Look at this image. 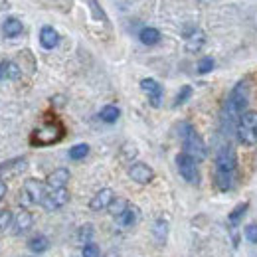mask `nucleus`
<instances>
[{"instance_id":"f704fd0d","label":"nucleus","mask_w":257,"mask_h":257,"mask_svg":"<svg viewBox=\"0 0 257 257\" xmlns=\"http://www.w3.org/2000/svg\"><path fill=\"white\" fill-rule=\"evenodd\" d=\"M4 79V64H0V81Z\"/></svg>"},{"instance_id":"f8f14e48","label":"nucleus","mask_w":257,"mask_h":257,"mask_svg":"<svg viewBox=\"0 0 257 257\" xmlns=\"http://www.w3.org/2000/svg\"><path fill=\"white\" fill-rule=\"evenodd\" d=\"M204 42H206V34L202 32V30H198V28H192L190 32L186 34V40H184V48H186V52H190V54H196V52H200V50H202Z\"/></svg>"},{"instance_id":"20e7f679","label":"nucleus","mask_w":257,"mask_h":257,"mask_svg":"<svg viewBox=\"0 0 257 257\" xmlns=\"http://www.w3.org/2000/svg\"><path fill=\"white\" fill-rule=\"evenodd\" d=\"M239 143L245 147H253L257 143V111H245L237 123Z\"/></svg>"},{"instance_id":"4be33fe9","label":"nucleus","mask_w":257,"mask_h":257,"mask_svg":"<svg viewBox=\"0 0 257 257\" xmlns=\"http://www.w3.org/2000/svg\"><path fill=\"white\" fill-rule=\"evenodd\" d=\"M87 155H89V145H85V143H79V145H75V147L69 149V159L71 161H81Z\"/></svg>"},{"instance_id":"39448f33","label":"nucleus","mask_w":257,"mask_h":257,"mask_svg":"<svg viewBox=\"0 0 257 257\" xmlns=\"http://www.w3.org/2000/svg\"><path fill=\"white\" fill-rule=\"evenodd\" d=\"M62 137H64V127L60 123H44L32 133V145L48 147V145L58 143Z\"/></svg>"},{"instance_id":"6ab92c4d","label":"nucleus","mask_w":257,"mask_h":257,"mask_svg":"<svg viewBox=\"0 0 257 257\" xmlns=\"http://www.w3.org/2000/svg\"><path fill=\"white\" fill-rule=\"evenodd\" d=\"M137 220H139V210L133 208V206H128L127 210L117 218V224L123 225V227H131L133 224H137Z\"/></svg>"},{"instance_id":"dca6fc26","label":"nucleus","mask_w":257,"mask_h":257,"mask_svg":"<svg viewBox=\"0 0 257 257\" xmlns=\"http://www.w3.org/2000/svg\"><path fill=\"white\" fill-rule=\"evenodd\" d=\"M22 30H24V26L18 18H6L4 24H2V34L6 38H16V36L22 34Z\"/></svg>"},{"instance_id":"9d476101","label":"nucleus","mask_w":257,"mask_h":257,"mask_svg":"<svg viewBox=\"0 0 257 257\" xmlns=\"http://www.w3.org/2000/svg\"><path fill=\"white\" fill-rule=\"evenodd\" d=\"M24 194H26L28 202H32V204H42L44 198H46V188H44V184H42L40 180L28 178V180L24 182Z\"/></svg>"},{"instance_id":"473e14b6","label":"nucleus","mask_w":257,"mask_h":257,"mask_svg":"<svg viewBox=\"0 0 257 257\" xmlns=\"http://www.w3.org/2000/svg\"><path fill=\"white\" fill-rule=\"evenodd\" d=\"M89 4H91L89 8L93 10V14H95V18H101V20H105V22H107V16H105V14H103V10L99 8V4H97V0H89Z\"/></svg>"},{"instance_id":"2f4dec72","label":"nucleus","mask_w":257,"mask_h":257,"mask_svg":"<svg viewBox=\"0 0 257 257\" xmlns=\"http://www.w3.org/2000/svg\"><path fill=\"white\" fill-rule=\"evenodd\" d=\"M91 235H93V227H91V225H85V227H81L79 239H83L85 243H91V241H89V239H91Z\"/></svg>"},{"instance_id":"f3484780","label":"nucleus","mask_w":257,"mask_h":257,"mask_svg":"<svg viewBox=\"0 0 257 257\" xmlns=\"http://www.w3.org/2000/svg\"><path fill=\"white\" fill-rule=\"evenodd\" d=\"M139 40H141L145 46H155V44L161 42V32H159L157 28H153V26H147V28L141 30Z\"/></svg>"},{"instance_id":"aec40b11","label":"nucleus","mask_w":257,"mask_h":257,"mask_svg":"<svg viewBox=\"0 0 257 257\" xmlns=\"http://www.w3.org/2000/svg\"><path fill=\"white\" fill-rule=\"evenodd\" d=\"M99 117H101V121H105V123H115V121L121 117V109H119L117 105H105V107L101 109Z\"/></svg>"},{"instance_id":"a878e982","label":"nucleus","mask_w":257,"mask_h":257,"mask_svg":"<svg viewBox=\"0 0 257 257\" xmlns=\"http://www.w3.org/2000/svg\"><path fill=\"white\" fill-rule=\"evenodd\" d=\"M190 97H192V87H190V85H184V87L178 91L176 99H174V107H180V105L186 103Z\"/></svg>"},{"instance_id":"5701e85b","label":"nucleus","mask_w":257,"mask_h":257,"mask_svg":"<svg viewBox=\"0 0 257 257\" xmlns=\"http://www.w3.org/2000/svg\"><path fill=\"white\" fill-rule=\"evenodd\" d=\"M20 75H22V69L16 62H4V77L16 81V79H20Z\"/></svg>"},{"instance_id":"a211bd4d","label":"nucleus","mask_w":257,"mask_h":257,"mask_svg":"<svg viewBox=\"0 0 257 257\" xmlns=\"http://www.w3.org/2000/svg\"><path fill=\"white\" fill-rule=\"evenodd\" d=\"M48 247H50V239L46 235H42V233H38V235H34V237L28 239V249L34 251V253H42Z\"/></svg>"},{"instance_id":"2eb2a0df","label":"nucleus","mask_w":257,"mask_h":257,"mask_svg":"<svg viewBox=\"0 0 257 257\" xmlns=\"http://www.w3.org/2000/svg\"><path fill=\"white\" fill-rule=\"evenodd\" d=\"M34 224V216L28 210H20L16 216H14V227L16 231H28Z\"/></svg>"},{"instance_id":"9b49d317","label":"nucleus","mask_w":257,"mask_h":257,"mask_svg":"<svg viewBox=\"0 0 257 257\" xmlns=\"http://www.w3.org/2000/svg\"><path fill=\"white\" fill-rule=\"evenodd\" d=\"M115 200V194L111 188H103V190H99V192L91 198V202H89V208L93 210V212H101V210H105V208H109V204Z\"/></svg>"},{"instance_id":"423d86ee","label":"nucleus","mask_w":257,"mask_h":257,"mask_svg":"<svg viewBox=\"0 0 257 257\" xmlns=\"http://www.w3.org/2000/svg\"><path fill=\"white\" fill-rule=\"evenodd\" d=\"M176 166H178V172H180V176H182L186 182H190V184H198V182H200L198 161H196V159H192L190 155H186V153H180V155L176 157Z\"/></svg>"},{"instance_id":"c756f323","label":"nucleus","mask_w":257,"mask_h":257,"mask_svg":"<svg viewBox=\"0 0 257 257\" xmlns=\"http://www.w3.org/2000/svg\"><path fill=\"white\" fill-rule=\"evenodd\" d=\"M81 257H99V247H97L95 243H85Z\"/></svg>"},{"instance_id":"4468645a","label":"nucleus","mask_w":257,"mask_h":257,"mask_svg":"<svg viewBox=\"0 0 257 257\" xmlns=\"http://www.w3.org/2000/svg\"><path fill=\"white\" fill-rule=\"evenodd\" d=\"M40 44H42V48H46V50H54V48L60 44V34L56 32L52 26H44V28L40 30Z\"/></svg>"},{"instance_id":"412c9836","label":"nucleus","mask_w":257,"mask_h":257,"mask_svg":"<svg viewBox=\"0 0 257 257\" xmlns=\"http://www.w3.org/2000/svg\"><path fill=\"white\" fill-rule=\"evenodd\" d=\"M127 208H128V202L125 200V198H115V200L109 204V208H107V210H109V214L117 220V218H119Z\"/></svg>"},{"instance_id":"ddd939ff","label":"nucleus","mask_w":257,"mask_h":257,"mask_svg":"<svg viewBox=\"0 0 257 257\" xmlns=\"http://www.w3.org/2000/svg\"><path fill=\"white\" fill-rule=\"evenodd\" d=\"M69 178H71V174H69L67 168H58V170H54L48 176L46 184L50 186V190H60V188H65V184L69 182Z\"/></svg>"},{"instance_id":"6e6552de","label":"nucleus","mask_w":257,"mask_h":257,"mask_svg":"<svg viewBox=\"0 0 257 257\" xmlns=\"http://www.w3.org/2000/svg\"><path fill=\"white\" fill-rule=\"evenodd\" d=\"M141 89L149 95V101H151L153 107H161L162 93H164V91H162V85L157 79H151V77L143 79V81H141Z\"/></svg>"},{"instance_id":"b1692460","label":"nucleus","mask_w":257,"mask_h":257,"mask_svg":"<svg viewBox=\"0 0 257 257\" xmlns=\"http://www.w3.org/2000/svg\"><path fill=\"white\" fill-rule=\"evenodd\" d=\"M247 208H249V204H247V202H243V204L235 206V208H233V212L229 214V224L231 225L239 224V222H241V218H243V214L247 212Z\"/></svg>"},{"instance_id":"c85d7f7f","label":"nucleus","mask_w":257,"mask_h":257,"mask_svg":"<svg viewBox=\"0 0 257 257\" xmlns=\"http://www.w3.org/2000/svg\"><path fill=\"white\" fill-rule=\"evenodd\" d=\"M10 224H12V214H10V210H0V231H4Z\"/></svg>"},{"instance_id":"393cba45","label":"nucleus","mask_w":257,"mask_h":257,"mask_svg":"<svg viewBox=\"0 0 257 257\" xmlns=\"http://www.w3.org/2000/svg\"><path fill=\"white\" fill-rule=\"evenodd\" d=\"M153 231H155L157 241H159V243H164L166 233H168V224H166L164 220H157V224H155V227H153Z\"/></svg>"},{"instance_id":"0eeeda50","label":"nucleus","mask_w":257,"mask_h":257,"mask_svg":"<svg viewBox=\"0 0 257 257\" xmlns=\"http://www.w3.org/2000/svg\"><path fill=\"white\" fill-rule=\"evenodd\" d=\"M128 176H131V180H135L137 184H149V182L155 178V172H153V168H151L149 164H145V162H133V164L128 166Z\"/></svg>"},{"instance_id":"f257e3e1","label":"nucleus","mask_w":257,"mask_h":257,"mask_svg":"<svg viewBox=\"0 0 257 257\" xmlns=\"http://www.w3.org/2000/svg\"><path fill=\"white\" fill-rule=\"evenodd\" d=\"M235 153L231 147H222L218 157H216V184L220 190H229L233 186V178H235Z\"/></svg>"},{"instance_id":"72a5a7b5","label":"nucleus","mask_w":257,"mask_h":257,"mask_svg":"<svg viewBox=\"0 0 257 257\" xmlns=\"http://www.w3.org/2000/svg\"><path fill=\"white\" fill-rule=\"evenodd\" d=\"M4 194H6V184H4L2 180H0V200L4 198Z\"/></svg>"},{"instance_id":"7c9ffc66","label":"nucleus","mask_w":257,"mask_h":257,"mask_svg":"<svg viewBox=\"0 0 257 257\" xmlns=\"http://www.w3.org/2000/svg\"><path fill=\"white\" fill-rule=\"evenodd\" d=\"M245 237H247V241L257 243V224H249L245 227Z\"/></svg>"},{"instance_id":"f03ea898","label":"nucleus","mask_w":257,"mask_h":257,"mask_svg":"<svg viewBox=\"0 0 257 257\" xmlns=\"http://www.w3.org/2000/svg\"><path fill=\"white\" fill-rule=\"evenodd\" d=\"M180 139H182V145H184V153L190 155L196 161H202L206 159V145L202 141V137L196 133V128L190 123H182L180 125Z\"/></svg>"},{"instance_id":"7ed1b4c3","label":"nucleus","mask_w":257,"mask_h":257,"mask_svg":"<svg viewBox=\"0 0 257 257\" xmlns=\"http://www.w3.org/2000/svg\"><path fill=\"white\" fill-rule=\"evenodd\" d=\"M247 99H249V91H247V83L245 81H239L227 99V105H225V117H241L245 113V107H247Z\"/></svg>"},{"instance_id":"cd10ccee","label":"nucleus","mask_w":257,"mask_h":257,"mask_svg":"<svg viewBox=\"0 0 257 257\" xmlns=\"http://www.w3.org/2000/svg\"><path fill=\"white\" fill-rule=\"evenodd\" d=\"M214 58H210V56H206V58H200V62H198V73H210L212 69H214Z\"/></svg>"},{"instance_id":"1a4fd4ad","label":"nucleus","mask_w":257,"mask_h":257,"mask_svg":"<svg viewBox=\"0 0 257 257\" xmlns=\"http://www.w3.org/2000/svg\"><path fill=\"white\" fill-rule=\"evenodd\" d=\"M67 202H69V192H67V188H60V190H50V192L46 194L42 206L52 212V210H58V208L65 206Z\"/></svg>"},{"instance_id":"bb28decb","label":"nucleus","mask_w":257,"mask_h":257,"mask_svg":"<svg viewBox=\"0 0 257 257\" xmlns=\"http://www.w3.org/2000/svg\"><path fill=\"white\" fill-rule=\"evenodd\" d=\"M24 166H26V159H14V161L0 164V174H2V172H8L10 168H14V170H20V168H24Z\"/></svg>"}]
</instances>
